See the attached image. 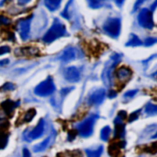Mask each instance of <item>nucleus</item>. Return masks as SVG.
Returning a JSON list of instances; mask_svg holds the SVG:
<instances>
[{"label":"nucleus","instance_id":"f257e3e1","mask_svg":"<svg viewBox=\"0 0 157 157\" xmlns=\"http://www.w3.org/2000/svg\"><path fill=\"white\" fill-rule=\"evenodd\" d=\"M66 31L65 25L63 24L60 20L55 19L49 30L45 34L43 37V40L46 43H51L55 40L63 36Z\"/></svg>","mask_w":157,"mask_h":157},{"label":"nucleus","instance_id":"f03ea898","mask_svg":"<svg viewBox=\"0 0 157 157\" xmlns=\"http://www.w3.org/2000/svg\"><path fill=\"white\" fill-rule=\"evenodd\" d=\"M55 90L54 80L50 77H48L45 80L38 84L34 90L37 96L45 97L52 95Z\"/></svg>","mask_w":157,"mask_h":157},{"label":"nucleus","instance_id":"7ed1b4c3","mask_svg":"<svg viewBox=\"0 0 157 157\" xmlns=\"http://www.w3.org/2000/svg\"><path fill=\"white\" fill-rule=\"evenodd\" d=\"M98 117L97 115H93L78 125V133L81 137H88L92 135L95 121Z\"/></svg>","mask_w":157,"mask_h":157},{"label":"nucleus","instance_id":"20e7f679","mask_svg":"<svg viewBox=\"0 0 157 157\" xmlns=\"http://www.w3.org/2000/svg\"><path fill=\"white\" fill-rule=\"evenodd\" d=\"M103 28L109 35L113 38L117 37L121 30V21L118 18H110L105 22Z\"/></svg>","mask_w":157,"mask_h":157},{"label":"nucleus","instance_id":"39448f33","mask_svg":"<svg viewBox=\"0 0 157 157\" xmlns=\"http://www.w3.org/2000/svg\"><path fill=\"white\" fill-rule=\"evenodd\" d=\"M137 20L139 24L144 28L151 30L154 28V22L152 12L147 8H144L140 11L137 17Z\"/></svg>","mask_w":157,"mask_h":157},{"label":"nucleus","instance_id":"423d86ee","mask_svg":"<svg viewBox=\"0 0 157 157\" xmlns=\"http://www.w3.org/2000/svg\"><path fill=\"white\" fill-rule=\"evenodd\" d=\"M32 17L31 15L24 19L20 20L17 24V30L18 31L21 39L24 40H27L29 36Z\"/></svg>","mask_w":157,"mask_h":157},{"label":"nucleus","instance_id":"0eeeda50","mask_svg":"<svg viewBox=\"0 0 157 157\" xmlns=\"http://www.w3.org/2000/svg\"><path fill=\"white\" fill-rule=\"evenodd\" d=\"M64 77L69 82H77L80 80V73L77 68L74 66L67 68L64 71Z\"/></svg>","mask_w":157,"mask_h":157},{"label":"nucleus","instance_id":"6e6552de","mask_svg":"<svg viewBox=\"0 0 157 157\" xmlns=\"http://www.w3.org/2000/svg\"><path fill=\"white\" fill-rule=\"evenodd\" d=\"M44 125L45 122L44 119H40L35 128L28 134V137L26 139V140L28 141V139H30V140H34V139H37L41 137L44 133Z\"/></svg>","mask_w":157,"mask_h":157},{"label":"nucleus","instance_id":"1a4fd4ad","mask_svg":"<svg viewBox=\"0 0 157 157\" xmlns=\"http://www.w3.org/2000/svg\"><path fill=\"white\" fill-rule=\"evenodd\" d=\"M20 105V101L14 102L10 100H7L1 103V106L5 114L11 117L13 115L14 109Z\"/></svg>","mask_w":157,"mask_h":157},{"label":"nucleus","instance_id":"9d476101","mask_svg":"<svg viewBox=\"0 0 157 157\" xmlns=\"http://www.w3.org/2000/svg\"><path fill=\"white\" fill-rule=\"evenodd\" d=\"M126 143L125 141H120L110 144L107 149V153L110 157H119L121 155V149H124Z\"/></svg>","mask_w":157,"mask_h":157},{"label":"nucleus","instance_id":"9b49d317","mask_svg":"<svg viewBox=\"0 0 157 157\" xmlns=\"http://www.w3.org/2000/svg\"><path fill=\"white\" fill-rule=\"evenodd\" d=\"M105 94V90L103 89L96 90L89 97V104H90V105H98V104H100L104 100Z\"/></svg>","mask_w":157,"mask_h":157},{"label":"nucleus","instance_id":"f8f14e48","mask_svg":"<svg viewBox=\"0 0 157 157\" xmlns=\"http://www.w3.org/2000/svg\"><path fill=\"white\" fill-rule=\"evenodd\" d=\"M115 138H123L125 135V125L122 123V120L119 117H116L114 120Z\"/></svg>","mask_w":157,"mask_h":157},{"label":"nucleus","instance_id":"ddd939ff","mask_svg":"<svg viewBox=\"0 0 157 157\" xmlns=\"http://www.w3.org/2000/svg\"><path fill=\"white\" fill-rule=\"evenodd\" d=\"M132 75V72L131 69L125 68V67H121L117 69V73H116V75L119 80L122 81V82H126L128 80Z\"/></svg>","mask_w":157,"mask_h":157},{"label":"nucleus","instance_id":"4468645a","mask_svg":"<svg viewBox=\"0 0 157 157\" xmlns=\"http://www.w3.org/2000/svg\"><path fill=\"white\" fill-rule=\"evenodd\" d=\"M76 57V53L74 48L69 47L63 52V54L60 57V59L64 62H69L74 60Z\"/></svg>","mask_w":157,"mask_h":157},{"label":"nucleus","instance_id":"2eb2a0df","mask_svg":"<svg viewBox=\"0 0 157 157\" xmlns=\"http://www.w3.org/2000/svg\"><path fill=\"white\" fill-rule=\"evenodd\" d=\"M51 137H52L51 136H48L40 143L34 145L33 148V152H34L35 153L42 152H43V151L47 149V147L49 146V145L50 144Z\"/></svg>","mask_w":157,"mask_h":157},{"label":"nucleus","instance_id":"dca6fc26","mask_svg":"<svg viewBox=\"0 0 157 157\" xmlns=\"http://www.w3.org/2000/svg\"><path fill=\"white\" fill-rule=\"evenodd\" d=\"M61 1H57V0H46L44 1L45 6L50 10L54 11L59 8Z\"/></svg>","mask_w":157,"mask_h":157},{"label":"nucleus","instance_id":"f3484780","mask_svg":"<svg viewBox=\"0 0 157 157\" xmlns=\"http://www.w3.org/2000/svg\"><path fill=\"white\" fill-rule=\"evenodd\" d=\"M142 44L141 40L139 38L134 34H131L130 39L128 43L126 44V46H133V47H136V46H139Z\"/></svg>","mask_w":157,"mask_h":157},{"label":"nucleus","instance_id":"a211bd4d","mask_svg":"<svg viewBox=\"0 0 157 157\" xmlns=\"http://www.w3.org/2000/svg\"><path fill=\"white\" fill-rule=\"evenodd\" d=\"M103 152V147L102 145L95 150L86 149L85 153L87 157H100Z\"/></svg>","mask_w":157,"mask_h":157},{"label":"nucleus","instance_id":"6ab92c4d","mask_svg":"<svg viewBox=\"0 0 157 157\" xmlns=\"http://www.w3.org/2000/svg\"><path fill=\"white\" fill-rule=\"evenodd\" d=\"M110 132H111V129H110L109 126H104L101 130L100 133V137L101 140L104 142L107 141Z\"/></svg>","mask_w":157,"mask_h":157},{"label":"nucleus","instance_id":"aec40b11","mask_svg":"<svg viewBox=\"0 0 157 157\" xmlns=\"http://www.w3.org/2000/svg\"><path fill=\"white\" fill-rule=\"evenodd\" d=\"M8 135L4 132H0V150L5 149L8 143Z\"/></svg>","mask_w":157,"mask_h":157},{"label":"nucleus","instance_id":"412c9836","mask_svg":"<svg viewBox=\"0 0 157 157\" xmlns=\"http://www.w3.org/2000/svg\"><path fill=\"white\" fill-rule=\"evenodd\" d=\"M36 111L34 108L29 109L25 114V116L24 117V121L27 122V123L30 122L33 119V118L34 117V116L36 115Z\"/></svg>","mask_w":157,"mask_h":157},{"label":"nucleus","instance_id":"4be33fe9","mask_svg":"<svg viewBox=\"0 0 157 157\" xmlns=\"http://www.w3.org/2000/svg\"><path fill=\"white\" fill-rule=\"evenodd\" d=\"M22 54L24 55H33L34 54H36V50L32 47H25L21 49Z\"/></svg>","mask_w":157,"mask_h":157},{"label":"nucleus","instance_id":"5701e85b","mask_svg":"<svg viewBox=\"0 0 157 157\" xmlns=\"http://www.w3.org/2000/svg\"><path fill=\"white\" fill-rule=\"evenodd\" d=\"M10 124L9 121L6 119H0V132H4V130H7Z\"/></svg>","mask_w":157,"mask_h":157},{"label":"nucleus","instance_id":"b1692460","mask_svg":"<svg viewBox=\"0 0 157 157\" xmlns=\"http://www.w3.org/2000/svg\"><path fill=\"white\" fill-rule=\"evenodd\" d=\"M0 89L3 91H12L15 89V85L11 82H6L3 85Z\"/></svg>","mask_w":157,"mask_h":157},{"label":"nucleus","instance_id":"393cba45","mask_svg":"<svg viewBox=\"0 0 157 157\" xmlns=\"http://www.w3.org/2000/svg\"><path fill=\"white\" fill-rule=\"evenodd\" d=\"M141 112V109H139L136 111L132 112L128 117V122L129 123H131V122L135 121L136 120H137L139 117V115L140 114Z\"/></svg>","mask_w":157,"mask_h":157},{"label":"nucleus","instance_id":"a878e982","mask_svg":"<svg viewBox=\"0 0 157 157\" xmlns=\"http://www.w3.org/2000/svg\"><path fill=\"white\" fill-rule=\"evenodd\" d=\"M145 112L149 114H153L156 113V106L152 104H149L145 108Z\"/></svg>","mask_w":157,"mask_h":157},{"label":"nucleus","instance_id":"bb28decb","mask_svg":"<svg viewBox=\"0 0 157 157\" xmlns=\"http://www.w3.org/2000/svg\"><path fill=\"white\" fill-rule=\"evenodd\" d=\"M77 135V131L75 130H71L68 132V140L69 142H72L74 140L75 137Z\"/></svg>","mask_w":157,"mask_h":157},{"label":"nucleus","instance_id":"cd10ccee","mask_svg":"<svg viewBox=\"0 0 157 157\" xmlns=\"http://www.w3.org/2000/svg\"><path fill=\"white\" fill-rule=\"evenodd\" d=\"M10 24V20L7 17L0 15V25H8Z\"/></svg>","mask_w":157,"mask_h":157},{"label":"nucleus","instance_id":"c85d7f7f","mask_svg":"<svg viewBox=\"0 0 157 157\" xmlns=\"http://www.w3.org/2000/svg\"><path fill=\"white\" fill-rule=\"evenodd\" d=\"M89 4H90V6L94 9L99 8L103 6L101 1H89Z\"/></svg>","mask_w":157,"mask_h":157},{"label":"nucleus","instance_id":"c756f323","mask_svg":"<svg viewBox=\"0 0 157 157\" xmlns=\"http://www.w3.org/2000/svg\"><path fill=\"white\" fill-rule=\"evenodd\" d=\"M10 51V49L9 46L4 45V46H1L0 47V56L4 55L6 54L9 53Z\"/></svg>","mask_w":157,"mask_h":157},{"label":"nucleus","instance_id":"7c9ffc66","mask_svg":"<svg viewBox=\"0 0 157 157\" xmlns=\"http://www.w3.org/2000/svg\"><path fill=\"white\" fill-rule=\"evenodd\" d=\"M156 39L154 38H149L145 39V42H144V44L146 46H150L153 44H154L155 43H156Z\"/></svg>","mask_w":157,"mask_h":157},{"label":"nucleus","instance_id":"2f4dec72","mask_svg":"<svg viewBox=\"0 0 157 157\" xmlns=\"http://www.w3.org/2000/svg\"><path fill=\"white\" fill-rule=\"evenodd\" d=\"M117 117H119L120 120H125L127 118V114L124 110H121L118 114Z\"/></svg>","mask_w":157,"mask_h":157},{"label":"nucleus","instance_id":"473e14b6","mask_svg":"<svg viewBox=\"0 0 157 157\" xmlns=\"http://www.w3.org/2000/svg\"><path fill=\"white\" fill-rule=\"evenodd\" d=\"M138 91L137 90H130L129 91H128L126 92V94H125V96L126 97H133L134 96H135L136 94V93Z\"/></svg>","mask_w":157,"mask_h":157},{"label":"nucleus","instance_id":"72a5a7b5","mask_svg":"<svg viewBox=\"0 0 157 157\" xmlns=\"http://www.w3.org/2000/svg\"><path fill=\"white\" fill-rule=\"evenodd\" d=\"M23 157H31V153L27 148L23 149Z\"/></svg>","mask_w":157,"mask_h":157},{"label":"nucleus","instance_id":"f704fd0d","mask_svg":"<svg viewBox=\"0 0 157 157\" xmlns=\"http://www.w3.org/2000/svg\"><path fill=\"white\" fill-rule=\"evenodd\" d=\"M9 62H10V61L8 59H5L0 60V67L8 65V64L9 63Z\"/></svg>","mask_w":157,"mask_h":157},{"label":"nucleus","instance_id":"c9c22d12","mask_svg":"<svg viewBox=\"0 0 157 157\" xmlns=\"http://www.w3.org/2000/svg\"><path fill=\"white\" fill-rule=\"evenodd\" d=\"M117 96V93H116L114 90H110L108 94V96L110 98H114Z\"/></svg>","mask_w":157,"mask_h":157},{"label":"nucleus","instance_id":"e433bc0d","mask_svg":"<svg viewBox=\"0 0 157 157\" xmlns=\"http://www.w3.org/2000/svg\"><path fill=\"white\" fill-rule=\"evenodd\" d=\"M71 91V90L69 89V88H66V89H64L63 90H61V94L63 95H65L66 94H68V93Z\"/></svg>","mask_w":157,"mask_h":157},{"label":"nucleus","instance_id":"4c0bfd02","mask_svg":"<svg viewBox=\"0 0 157 157\" xmlns=\"http://www.w3.org/2000/svg\"><path fill=\"white\" fill-rule=\"evenodd\" d=\"M143 1H137L136 2L135 6V8H134V10H136V9H138L139 6H140V3H142Z\"/></svg>","mask_w":157,"mask_h":157},{"label":"nucleus","instance_id":"58836bf2","mask_svg":"<svg viewBox=\"0 0 157 157\" xmlns=\"http://www.w3.org/2000/svg\"><path fill=\"white\" fill-rule=\"evenodd\" d=\"M44 157H47V156H44Z\"/></svg>","mask_w":157,"mask_h":157}]
</instances>
